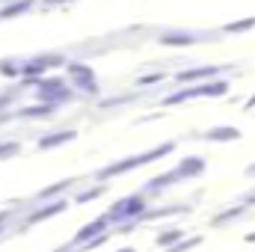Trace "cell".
<instances>
[{
    "label": "cell",
    "instance_id": "1",
    "mask_svg": "<svg viewBox=\"0 0 255 252\" xmlns=\"http://www.w3.org/2000/svg\"><path fill=\"white\" fill-rule=\"evenodd\" d=\"M208 139H214V142H232V139H241V130L238 127H214V130H208Z\"/></svg>",
    "mask_w": 255,
    "mask_h": 252
},
{
    "label": "cell",
    "instance_id": "2",
    "mask_svg": "<svg viewBox=\"0 0 255 252\" xmlns=\"http://www.w3.org/2000/svg\"><path fill=\"white\" fill-rule=\"evenodd\" d=\"M205 169V160H187V163H181V169H178V178H190V175H196V172H202Z\"/></svg>",
    "mask_w": 255,
    "mask_h": 252
},
{
    "label": "cell",
    "instance_id": "3",
    "mask_svg": "<svg viewBox=\"0 0 255 252\" xmlns=\"http://www.w3.org/2000/svg\"><path fill=\"white\" fill-rule=\"evenodd\" d=\"M250 27H255V18L241 21V24H232V27H226V30H229V33H241V30H250Z\"/></svg>",
    "mask_w": 255,
    "mask_h": 252
},
{
    "label": "cell",
    "instance_id": "4",
    "mask_svg": "<svg viewBox=\"0 0 255 252\" xmlns=\"http://www.w3.org/2000/svg\"><path fill=\"white\" fill-rule=\"evenodd\" d=\"M250 241H253V244H255V235H250Z\"/></svg>",
    "mask_w": 255,
    "mask_h": 252
}]
</instances>
